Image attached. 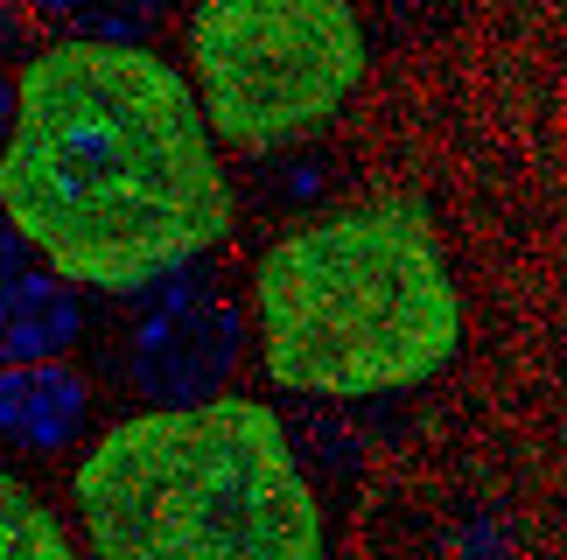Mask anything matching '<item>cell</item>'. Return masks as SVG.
Returning a JSON list of instances; mask_svg holds the SVG:
<instances>
[{"label": "cell", "mask_w": 567, "mask_h": 560, "mask_svg": "<svg viewBox=\"0 0 567 560\" xmlns=\"http://www.w3.org/2000/svg\"><path fill=\"white\" fill-rule=\"evenodd\" d=\"M0 210L50 273L113 301L183 260H210L238 231V197L189 71L155 42L78 29L14 71Z\"/></svg>", "instance_id": "1"}, {"label": "cell", "mask_w": 567, "mask_h": 560, "mask_svg": "<svg viewBox=\"0 0 567 560\" xmlns=\"http://www.w3.org/2000/svg\"><path fill=\"white\" fill-rule=\"evenodd\" d=\"M92 560H330L295 427L252 393L141 406L71 469Z\"/></svg>", "instance_id": "2"}, {"label": "cell", "mask_w": 567, "mask_h": 560, "mask_svg": "<svg viewBox=\"0 0 567 560\" xmlns=\"http://www.w3.org/2000/svg\"><path fill=\"white\" fill-rule=\"evenodd\" d=\"M259 372L301 400L427 385L463 343V294L434 218L406 197L322 210L252 267Z\"/></svg>", "instance_id": "3"}, {"label": "cell", "mask_w": 567, "mask_h": 560, "mask_svg": "<svg viewBox=\"0 0 567 560\" xmlns=\"http://www.w3.org/2000/svg\"><path fill=\"white\" fill-rule=\"evenodd\" d=\"M183 56L217 147L238 155L316 141L372 63L358 0H196Z\"/></svg>", "instance_id": "4"}, {"label": "cell", "mask_w": 567, "mask_h": 560, "mask_svg": "<svg viewBox=\"0 0 567 560\" xmlns=\"http://www.w3.org/2000/svg\"><path fill=\"white\" fill-rule=\"evenodd\" d=\"M246 343L252 330L238 315V301L217 288L210 260H183L126 294L120 378L126 393H141V406H196L231 393Z\"/></svg>", "instance_id": "5"}, {"label": "cell", "mask_w": 567, "mask_h": 560, "mask_svg": "<svg viewBox=\"0 0 567 560\" xmlns=\"http://www.w3.org/2000/svg\"><path fill=\"white\" fill-rule=\"evenodd\" d=\"M92 400L99 385L71 357L42 364H0V442L14 456H63L92 435Z\"/></svg>", "instance_id": "6"}, {"label": "cell", "mask_w": 567, "mask_h": 560, "mask_svg": "<svg viewBox=\"0 0 567 560\" xmlns=\"http://www.w3.org/2000/svg\"><path fill=\"white\" fill-rule=\"evenodd\" d=\"M84 330H92V309H84V288H71L50 267H29L0 294V364H42V357H71Z\"/></svg>", "instance_id": "7"}, {"label": "cell", "mask_w": 567, "mask_h": 560, "mask_svg": "<svg viewBox=\"0 0 567 560\" xmlns=\"http://www.w3.org/2000/svg\"><path fill=\"white\" fill-rule=\"evenodd\" d=\"M0 560H92V553L71 540L63 511L35 484L0 469Z\"/></svg>", "instance_id": "8"}, {"label": "cell", "mask_w": 567, "mask_h": 560, "mask_svg": "<svg viewBox=\"0 0 567 560\" xmlns=\"http://www.w3.org/2000/svg\"><path fill=\"white\" fill-rule=\"evenodd\" d=\"M168 8H176V0H78L71 29L78 35H99V42H155Z\"/></svg>", "instance_id": "9"}, {"label": "cell", "mask_w": 567, "mask_h": 560, "mask_svg": "<svg viewBox=\"0 0 567 560\" xmlns=\"http://www.w3.org/2000/svg\"><path fill=\"white\" fill-rule=\"evenodd\" d=\"M259 183H267V204H280V210H316L322 189H330V162L322 155H288V147H280V162L259 168Z\"/></svg>", "instance_id": "10"}, {"label": "cell", "mask_w": 567, "mask_h": 560, "mask_svg": "<svg viewBox=\"0 0 567 560\" xmlns=\"http://www.w3.org/2000/svg\"><path fill=\"white\" fill-rule=\"evenodd\" d=\"M29 267H35V246H29V239H21V231L8 225V210H0V294H8V288H14V280H21V273H29Z\"/></svg>", "instance_id": "11"}, {"label": "cell", "mask_w": 567, "mask_h": 560, "mask_svg": "<svg viewBox=\"0 0 567 560\" xmlns=\"http://www.w3.org/2000/svg\"><path fill=\"white\" fill-rule=\"evenodd\" d=\"M8 14H35V21H71L78 0H0Z\"/></svg>", "instance_id": "12"}, {"label": "cell", "mask_w": 567, "mask_h": 560, "mask_svg": "<svg viewBox=\"0 0 567 560\" xmlns=\"http://www.w3.org/2000/svg\"><path fill=\"white\" fill-rule=\"evenodd\" d=\"M8 126H14V71L0 63V141H8Z\"/></svg>", "instance_id": "13"}]
</instances>
